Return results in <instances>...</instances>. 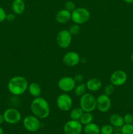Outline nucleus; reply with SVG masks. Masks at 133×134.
Here are the masks:
<instances>
[{"label":"nucleus","instance_id":"2","mask_svg":"<svg viewBox=\"0 0 133 134\" xmlns=\"http://www.w3.org/2000/svg\"><path fill=\"white\" fill-rule=\"evenodd\" d=\"M27 80L22 76H15L9 80L7 85L9 91L14 96H21L27 90Z\"/></svg>","mask_w":133,"mask_h":134},{"label":"nucleus","instance_id":"18","mask_svg":"<svg viewBox=\"0 0 133 134\" xmlns=\"http://www.w3.org/2000/svg\"><path fill=\"white\" fill-rule=\"evenodd\" d=\"M110 122L112 126L115 127H122L125 124L123 117L116 113L111 115L110 117Z\"/></svg>","mask_w":133,"mask_h":134},{"label":"nucleus","instance_id":"31","mask_svg":"<svg viewBox=\"0 0 133 134\" xmlns=\"http://www.w3.org/2000/svg\"><path fill=\"white\" fill-rule=\"evenodd\" d=\"M15 15L14 14H12V13H10V14H7L6 16V20L9 22H13V21L15 20Z\"/></svg>","mask_w":133,"mask_h":134},{"label":"nucleus","instance_id":"9","mask_svg":"<svg viewBox=\"0 0 133 134\" xmlns=\"http://www.w3.org/2000/svg\"><path fill=\"white\" fill-rule=\"evenodd\" d=\"M76 83L74 78L69 76L63 77L59 80L57 82V86L59 90L64 92H70L74 90Z\"/></svg>","mask_w":133,"mask_h":134},{"label":"nucleus","instance_id":"1","mask_svg":"<svg viewBox=\"0 0 133 134\" xmlns=\"http://www.w3.org/2000/svg\"><path fill=\"white\" fill-rule=\"evenodd\" d=\"M31 113L39 119H44L48 117L50 113L48 102L42 97H37L32 101L30 105Z\"/></svg>","mask_w":133,"mask_h":134},{"label":"nucleus","instance_id":"10","mask_svg":"<svg viewBox=\"0 0 133 134\" xmlns=\"http://www.w3.org/2000/svg\"><path fill=\"white\" fill-rule=\"evenodd\" d=\"M82 129V124L79 120H70L63 126L65 134H80Z\"/></svg>","mask_w":133,"mask_h":134},{"label":"nucleus","instance_id":"30","mask_svg":"<svg viewBox=\"0 0 133 134\" xmlns=\"http://www.w3.org/2000/svg\"><path fill=\"white\" fill-rule=\"evenodd\" d=\"M74 81H75L76 83L79 84V83H81V82H82V81H83V77L82 75L78 74V75H75V77H74Z\"/></svg>","mask_w":133,"mask_h":134},{"label":"nucleus","instance_id":"12","mask_svg":"<svg viewBox=\"0 0 133 134\" xmlns=\"http://www.w3.org/2000/svg\"><path fill=\"white\" fill-rule=\"evenodd\" d=\"M96 99V109L101 113H106L110 109L112 103L110 96L106 94H100Z\"/></svg>","mask_w":133,"mask_h":134},{"label":"nucleus","instance_id":"13","mask_svg":"<svg viewBox=\"0 0 133 134\" xmlns=\"http://www.w3.org/2000/svg\"><path fill=\"white\" fill-rule=\"evenodd\" d=\"M80 61V55L74 51H70L65 54L63 57L64 64L68 67H74L79 64Z\"/></svg>","mask_w":133,"mask_h":134},{"label":"nucleus","instance_id":"4","mask_svg":"<svg viewBox=\"0 0 133 134\" xmlns=\"http://www.w3.org/2000/svg\"><path fill=\"white\" fill-rule=\"evenodd\" d=\"M89 18L90 13L86 8H76L75 10L72 12L71 20L78 25L86 23Z\"/></svg>","mask_w":133,"mask_h":134},{"label":"nucleus","instance_id":"37","mask_svg":"<svg viewBox=\"0 0 133 134\" xmlns=\"http://www.w3.org/2000/svg\"><path fill=\"white\" fill-rule=\"evenodd\" d=\"M132 124H133V121H132Z\"/></svg>","mask_w":133,"mask_h":134},{"label":"nucleus","instance_id":"11","mask_svg":"<svg viewBox=\"0 0 133 134\" xmlns=\"http://www.w3.org/2000/svg\"><path fill=\"white\" fill-rule=\"evenodd\" d=\"M110 81L114 86H121L127 81V75L123 70H116L112 73Z\"/></svg>","mask_w":133,"mask_h":134},{"label":"nucleus","instance_id":"14","mask_svg":"<svg viewBox=\"0 0 133 134\" xmlns=\"http://www.w3.org/2000/svg\"><path fill=\"white\" fill-rule=\"evenodd\" d=\"M72 13L66 9H61L59 10L56 16V20L58 23L65 24L71 20Z\"/></svg>","mask_w":133,"mask_h":134},{"label":"nucleus","instance_id":"21","mask_svg":"<svg viewBox=\"0 0 133 134\" xmlns=\"http://www.w3.org/2000/svg\"><path fill=\"white\" fill-rule=\"evenodd\" d=\"M93 120V115L91 113L84 112L82 115V117L80 118L79 121L80 122L82 125H86L89 123L92 122Z\"/></svg>","mask_w":133,"mask_h":134},{"label":"nucleus","instance_id":"38","mask_svg":"<svg viewBox=\"0 0 133 134\" xmlns=\"http://www.w3.org/2000/svg\"><path fill=\"white\" fill-rule=\"evenodd\" d=\"M0 35H1V34H0Z\"/></svg>","mask_w":133,"mask_h":134},{"label":"nucleus","instance_id":"17","mask_svg":"<svg viewBox=\"0 0 133 134\" xmlns=\"http://www.w3.org/2000/svg\"><path fill=\"white\" fill-rule=\"evenodd\" d=\"M29 94L34 98H37L40 97V94H41V87L40 85L37 82H31L30 85H29L28 88H27Z\"/></svg>","mask_w":133,"mask_h":134},{"label":"nucleus","instance_id":"16","mask_svg":"<svg viewBox=\"0 0 133 134\" xmlns=\"http://www.w3.org/2000/svg\"><path fill=\"white\" fill-rule=\"evenodd\" d=\"M12 10L15 14H22L26 10V5L23 0H13Z\"/></svg>","mask_w":133,"mask_h":134},{"label":"nucleus","instance_id":"8","mask_svg":"<svg viewBox=\"0 0 133 134\" xmlns=\"http://www.w3.org/2000/svg\"><path fill=\"white\" fill-rule=\"evenodd\" d=\"M56 104L61 111H69L72 107V99L70 96L64 93L60 94L57 97L56 99Z\"/></svg>","mask_w":133,"mask_h":134},{"label":"nucleus","instance_id":"19","mask_svg":"<svg viewBox=\"0 0 133 134\" xmlns=\"http://www.w3.org/2000/svg\"><path fill=\"white\" fill-rule=\"evenodd\" d=\"M100 128L97 124L91 122L85 125L83 132L85 134H100Z\"/></svg>","mask_w":133,"mask_h":134},{"label":"nucleus","instance_id":"35","mask_svg":"<svg viewBox=\"0 0 133 134\" xmlns=\"http://www.w3.org/2000/svg\"><path fill=\"white\" fill-rule=\"evenodd\" d=\"M130 58H131V60H132V62H133V54H132L131 55V57H130Z\"/></svg>","mask_w":133,"mask_h":134},{"label":"nucleus","instance_id":"36","mask_svg":"<svg viewBox=\"0 0 133 134\" xmlns=\"http://www.w3.org/2000/svg\"><path fill=\"white\" fill-rule=\"evenodd\" d=\"M113 134H121V133H113Z\"/></svg>","mask_w":133,"mask_h":134},{"label":"nucleus","instance_id":"6","mask_svg":"<svg viewBox=\"0 0 133 134\" xmlns=\"http://www.w3.org/2000/svg\"><path fill=\"white\" fill-rule=\"evenodd\" d=\"M23 127L30 132H35L40 128V119L35 115H28L23 120Z\"/></svg>","mask_w":133,"mask_h":134},{"label":"nucleus","instance_id":"29","mask_svg":"<svg viewBox=\"0 0 133 134\" xmlns=\"http://www.w3.org/2000/svg\"><path fill=\"white\" fill-rule=\"evenodd\" d=\"M6 16L7 13L5 10L1 7H0V23L6 20Z\"/></svg>","mask_w":133,"mask_h":134},{"label":"nucleus","instance_id":"5","mask_svg":"<svg viewBox=\"0 0 133 134\" xmlns=\"http://www.w3.org/2000/svg\"><path fill=\"white\" fill-rule=\"evenodd\" d=\"M4 120L9 124H16L20 122L22 119L20 112L16 109L9 108L4 111Z\"/></svg>","mask_w":133,"mask_h":134},{"label":"nucleus","instance_id":"20","mask_svg":"<svg viewBox=\"0 0 133 134\" xmlns=\"http://www.w3.org/2000/svg\"><path fill=\"white\" fill-rule=\"evenodd\" d=\"M83 113L84 112H83V111L82 109L80 107H75V108L72 109H70V115H69L70 120H80Z\"/></svg>","mask_w":133,"mask_h":134},{"label":"nucleus","instance_id":"26","mask_svg":"<svg viewBox=\"0 0 133 134\" xmlns=\"http://www.w3.org/2000/svg\"><path fill=\"white\" fill-rule=\"evenodd\" d=\"M104 94L110 96L112 95L113 93V92H114V86H113V85H112V84L106 85V86H105V88H104Z\"/></svg>","mask_w":133,"mask_h":134},{"label":"nucleus","instance_id":"34","mask_svg":"<svg viewBox=\"0 0 133 134\" xmlns=\"http://www.w3.org/2000/svg\"><path fill=\"white\" fill-rule=\"evenodd\" d=\"M0 134H4L3 130V129L1 127H0Z\"/></svg>","mask_w":133,"mask_h":134},{"label":"nucleus","instance_id":"23","mask_svg":"<svg viewBox=\"0 0 133 134\" xmlns=\"http://www.w3.org/2000/svg\"><path fill=\"white\" fill-rule=\"evenodd\" d=\"M121 134H133V124H124L121 127Z\"/></svg>","mask_w":133,"mask_h":134},{"label":"nucleus","instance_id":"22","mask_svg":"<svg viewBox=\"0 0 133 134\" xmlns=\"http://www.w3.org/2000/svg\"><path fill=\"white\" fill-rule=\"evenodd\" d=\"M86 90H87V87H86V84L81 82V83H79L77 85H76L75 88L74 89V94L76 96L81 97L86 93Z\"/></svg>","mask_w":133,"mask_h":134},{"label":"nucleus","instance_id":"15","mask_svg":"<svg viewBox=\"0 0 133 134\" xmlns=\"http://www.w3.org/2000/svg\"><path fill=\"white\" fill-rule=\"evenodd\" d=\"M86 87L91 92H96L100 90L102 86L101 81L97 78H91L89 79L86 83Z\"/></svg>","mask_w":133,"mask_h":134},{"label":"nucleus","instance_id":"33","mask_svg":"<svg viewBox=\"0 0 133 134\" xmlns=\"http://www.w3.org/2000/svg\"><path fill=\"white\" fill-rule=\"evenodd\" d=\"M123 1L127 4H131L133 3V0H123Z\"/></svg>","mask_w":133,"mask_h":134},{"label":"nucleus","instance_id":"7","mask_svg":"<svg viewBox=\"0 0 133 134\" xmlns=\"http://www.w3.org/2000/svg\"><path fill=\"white\" fill-rule=\"evenodd\" d=\"M56 41L60 48H68L71 44L72 35L68 30H61L57 34V37H56Z\"/></svg>","mask_w":133,"mask_h":134},{"label":"nucleus","instance_id":"3","mask_svg":"<svg viewBox=\"0 0 133 134\" xmlns=\"http://www.w3.org/2000/svg\"><path fill=\"white\" fill-rule=\"evenodd\" d=\"M80 107L83 112H93L96 109V98L90 93H85L80 97Z\"/></svg>","mask_w":133,"mask_h":134},{"label":"nucleus","instance_id":"24","mask_svg":"<svg viewBox=\"0 0 133 134\" xmlns=\"http://www.w3.org/2000/svg\"><path fill=\"white\" fill-rule=\"evenodd\" d=\"M113 127L110 124H105L102 126L100 130V134H113Z\"/></svg>","mask_w":133,"mask_h":134},{"label":"nucleus","instance_id":"27","mask_svg":"<svg viewBox=\"0 0 133 134\" xmlns=\"http://www.w3.org/2000/svg\"><path fill=\"white\" fill-rule=\"evenodd\" d=\"M76 5L75 4H74V2H72V1H66V3H65V9H66V10H68L70 12H72L73 10H74L76 9Z\"/></svg>","mask_w":133,"mask_h":134},{"label":"nucleus","instance_id":"28","mask_svg":"<svg viewBox=\"0 0 133 134\" xmlns=\"http://www.w3.org/2000/svg\"><path fill=\"white\" fill-rule=\"evenodd\" d=\"M125 124H132L133 121V115L131 114H126L123 117Z\"/></svg>","mask_w":133,"mask_h":134},{"label":"nucleus","instance_id":"32","mask_svg":"<svg viewBox=\"0 0 133 134\" xmlns=\"http://www.w3.org/2000/svg\"><path fill=\"white\" fill-rule=\"evenodd\" d=\"M4 121H5V120H4L3 115L0 114V125H1V124H3V122Z\"/></svg>","mask_w":133,"mask_h":134},{"label":"nucleus","instance_id":"25","mask_svg":"<svg viewBox=\"0 0 133 134\" xmlns=\"http://www.w3.org/2000/svg\"><path fill=\"white\" fill-rule=\"evenodd\" d=\"M68 31L70 32V34H71L72 36V35H77L78 34H79V33L80 32V27L78 24L74 23V24L71 25V26L69 27Z\"/></svg>","mask_w":133,"mask_h":134}]
</instances>
